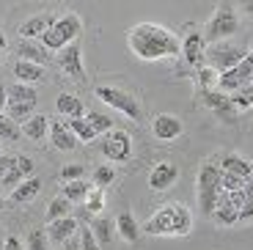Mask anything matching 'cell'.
I'll return each instance as SVG.
<instances>
[{"instance_id": "obj_23", "label": "cell", "mask_w": 253, "mask_h": 250, "mask_svg": "<svg viewBox=\"0 0 253 250\" xmlns=\"http://www.w3.org/2000/svg\"><path fill=\"white\" fill-rule=\"evenodd\" d=\"M14 77H17V83H25V85H31V83H39L44 80V69L39 66V63H31V61H14Z\"/></svg>"}, {"instance_id": "obj_44", "label": "cell", "mask_w": 253, "mask_h": 250, "mask_svg": "<svg viewBox=\"0 0 253 250\" xmlns=\"http://www.w3.org/2000/svg\"><path fill=\"white\" fill-rule=\"evenodd\" d=\"M6 105H8V88L0 83V113H6Z\"/></svg>"}, {"instance_id": "obj_4", "label": "cell", "mask_w": 253, "mask_h": 250, "mask_svg": "<svg viewBox=\"0 0 253 250\" xmlns=\"http://www.w3.org/2000/svg\"><path fill=\"white\" fill-rule=\"evenodd\" d=\"M217 195H220V165L207 160L198 168V207L204 217H212Z\"/></svg>"}, {"instance_id": "obj_32", "label": "cell", "mask_w": 253, "mask_h": 250, "mask_svg": "<svg viewBox=\"0 0 253 250\" xmlns=\"http://www.w3.org/2000/svg\"><path fill=\"white\" fill-rule=\"evenodd\" d=\"M8 102H39V91L25 83H14L8 88Z\"/></svg>"}, {"instance_id": "obj_17", "label": "cell", "mask_w": 253, "mask_h": 250, "mask_svg": "<svg viewBox=\"0 0 253 250\" xmlns=\"http://www.w3.org/2000/svg\"><path fill=\"white\" fill-rule=\"evenodd\" d=\"M47 138H50V143L55 146L58 151H72L77 146V138L72 135V129L63 124L61 119H52L50 121V135H47Z\"/></svg>"}, {"instance_id": "obj_10", "label": "cell", "mask_w": 253, "mask_h": 250, "mask_svg": "<svg viewBox=\"0 0 253 250\" xmlns=\"http://www.w3.org/2000/svg\"><path fill=\"white\" fill-rule=\"evenodd\" d=\"M204 52H207V42H204V33L193 31L190 28L187 36L182 39V58H184V66L190 69H201L204 66Z\"/></svg>"}, {"instance_id": "obj_24", "label": "cell", "mask_w": 253, "mask_h": 250, "mask_svg": "<svg viewBox=\"0 0 253 250\" xmlns=\"http://www.w3.org/2000/svg\"><path fill=\"white\" fill-rule=\"evenodd\" d=\"M55 107L61 116H69V119H85V105H83V99H77L75 94H61L55 99Z\"/></svg>"}, {"instance_id": "obj_42", "label": "cell", "mask_w": 253, "mask_h": 250, "mask_svg": "<svg viewBox=\"0 0 253 250\" xmlns=\"http://www.w3.org/2000/svg\"><path fill=\"white\" fill-rule=\"evenodd\" d=\"M3 250H25V245H22V239H19L17 234H8V237L3 239Z\"/></svg>"}, {"instance_id": "obj_29", "label": "cell", "mask_w": 253, "mask_h": 250, "mask_svg": "<svg viewBox=\"0 0 253 250\" xmlns=\"http://www.w3.org/2000/svg\"><path fill=\"white\" fill-rule=\"evenodd\" d=\"M69 212H72V201H66L61 193H58L55 198L47 204V225L55 223V220H61V217H69Z\"/></svg>"}, {"instance_id": "obj_33", "label": "cell", "mask_w": 253, "mask_h": 250, "mask_svg": "<svg viewBox=\"0 0 253 250\" xmlns=\"http://www.w3.org/2000/svg\"><path fill=\"white\" fill-rule=\"evenodd\" d=\"M116 179H119V173H116L113 165H96V168H94V176H91V184L105 190V187H110Z\"/></svg>"}, {"instance_id": "obj_30", "label": "cell", "mask_w": 253, "mask_h": 250, "mask_svg": "<svg viewBox=\"0 0 253 250\" xmlns=\"http://www.w3.org/2000/svg\"><path fill=\"white\" fill-rule=\"evenodd\" d=\"M72 129V135L77 138V143H91V140H96V132H94V126L88 124L85 119H69V124H66Z\"/></svg>"}, {"instance_id": "obj_13", "label": "cell", "mask_w": 253, "mask_h": 250, "mask_svg": "<svg viewBox=\"0 0 253 250\" xmlns=\"http://www.w3.org/2000/svg\"><path fill=\"white\" fill-rule=\"evenodd\" d=\"M201 102L209 107V110H215L223 121H234L237 119L234 116L237 107L231 105V96L223 94V91H215V88H212V91H201Z\"/></svg>"}, {"instance_id": "obj_39", "label": "cell", "mask_w": 253, "mask_h": 250, "mask_svg": "<svg viewBox=\"0 0 253 250\" xmlns=\"http://www.w3.org/2000/svg\"><path fill=\"white\" fill-rule=\"evenodd\" d=\"M198 75V88H201V91H212V88H215V83H217V75L212 69H209L207 63H204L201 69L196 72Z\"/></svg>"}, {"instance_id": "obj_51", "label": "cell", "mask_w": 253, "mask_h": 250, "mask_svg": "<svg viewBox=\"0 0 253 250\" xmlns=\"http://www.w3.org/2000/svg\"><path fill=\"white\" fill-rule=\"evenodd\" d=\"M251 88H253V83H251Z\"/></svg>"}, {"instance_id": "obj_48", "label": "cell", "mask_w": 253, "mask_h": 250, "mask_svg": "<svg viewBox=\"0 0 253 250\" xmlns=\"http://www.w3.org/2000/svg\"><path fill=\"white\" fill-rule=\"evenodd\" d=\"M245 11H248V14H253V3H245Z\"/></svg>"}, {"instance_id": "obj_22", "label": "cell", "mask_w": 253, "mask_h": 250, "mask_svg": "<svg viewBox=\"0 0 253 250\" xmlns=\"http://www.w3.org/2000/svg\"><path fill=\"white\" fill-rule=\"evenodd\" d=\"M220 170H226V173H237V176H242V179H251L253 176V163L245 160L242 154H226L220 160Z\"/></svg>"}, {"instance_id": "obj_45", "label": "cell", "mask_w": 253, "mask_h": 250, "mask_svg": "<svg viewBox=\"0 0 253 250\" xmlns=\"http://www.w3.org/2000/svg\"><path fill=\"white\" fill-rule=\"evenodd\" d=\"M61 250H80V237H72L69 242H63Z\"/></svg>"}, {"instance_id": "obj_1", "label": "cell", "mask_w": 253, "mask_h": 250, "mask_svg": "<svg viewBox=\"0 0 253 250\" xmlns=\"http://www.w3.org/2000/svg\"><path fill=\"white\" fill-rule=\"evenodd\" d=\"M126 44L140 61H163L182 55V39L157 22H140L126 31Z\"/></svg>"}, {"instance_id": "obj_21", "label": "cell", "mask_w": 253, "mask_h": 250, "mask_svg": "<svg viewBox=\"0 0 253 250\" xmlns=\"http://www.w3.org/2000/svg\"><path fill=\"white\" fill-rule=\"evenodd\" d=\"M116 231H119V237L129 245H135L140 239V225H138V220H135L132 212H121L119 217H116Z\"/></svg>"}, {"instance_id": "obj_52", "label": "cell", "mask_w": 253, "mask_h": 250, "mask_svg": "<svg viewBox=\"0 0 253 250\" xmlns=\"http://www.w3.org/2000/svg\"><path fill=\"white\" fill-rule=\"evenodd\" d=\"M0 149H3V146H0Z\"/></svg>"}, {"instance_id": "obj_19", "label": "cell", "mask_w": 253, "mask_h": 250, "mask_svg": "<svg viewBox=\"0 0 253 250\" xmlns=\"http://www.w3.org/2000/svg\"><path fill=\"white\" fill-rule=\"evenodd\" d=\"M17 58L19 61H31V63H39V66H44L50 61V50H47L44 44L39 42H19L17 44Z\"/></svg>"}, {"instance_id": "obj_28", "label": "cell", "mask_w": 253, "mask_h": 250, "mask_svg": "<svg viewBox=\"0 0 253 250\" xmlns=\"http://www.w3.org/2000/svg\"><path fill=\"white\" fill-rule=\"evenodd\" d=\"M33 110H36V102H8L6 105V116L14 121V124H19V121H31Z\"/></svg>"}, {"instance_id": "obj_35", "label": "cell", "mask_w": 253, "mask_h": 250, "mask_svg": "<svg viewBox=\"0 0 253 250\" xmlns=\"http://www.w3.org/2000/svg\"><path fill=\"white\" fill-rule=\"evenodd\" d=\"M19 138H22V129L8 119L6 113H0V143H3V140L14 143V140H19Z\"/></svg>"}, {"instance_id": "obj_15", "label": "cell", "mask_w": 253, "mask_h": 250, "mask_svg": "<svg viewBox=\"0 0 253 250\" xmlns=\"http://www.w3.org/2000/svg\"><path fill=\"white\" fill-rule=\"evenodd\" d=\"M33 160L28 154H14V160H11V168H8V173H6V179H3V187H17V184H22L25 179H31V173H33Z\"/></svg>"}, {"instance_id": "obj_46", "label": "cell", "mask_w": 253, "mask_h": 250, "mask_svg": "<svg viewBox=\"0 0 253 250\" xmlns=\"http://www.w3.org/2000/svg\"><path fill=\"white\" fill-rule=\"evenodd\" d=\"M3 52H6V33L0 31V58H3Z\"/></svg>"}, {"instance_id": "obj_9", "label": "cell", "mask_w": 253, "mask_h": 250, "mask_svg": "<svg viewBox=\"0 0 253 250\" xmlns=\"http://www.w3.org/2000/svg\"><path fill=\"white\" fill-rule=\"evenodd\" d=\"M251 83H253V50L237 63L234 69L217 75V88H223V91H240V88L251 85Z\"/></svg>"}, {"instance_id": "obj_12", "label": "cell", "mask_w": 253, "mask_h": 250, "mask_svg": "<svg viewBox=\"0 0 253 250\" xmlns=\"http://www.w3.org/2000/svg\"><path fill=\"white\" fill-rule=\"evenodd\" d=\"M179 179V165L176 163H157L152 170H149V187L157 190V193H165L171 190Z\"/></svg>"}, {"instance_id": "obj_49", "label": "cell", "mask_w": 253, "mask_h": 250, "mask_svg": "<svg viewBox=\"0 0 253 250\" xmlns=\"http://www.w3.org/2000/svg\"><path fill=\"white\" fill-rule=\"evenodd\" d=\"M0 250H3V242H0Z\"/></svg>"}, {"instance_id": "obj_11", "label": "cell", "mask_w": 253, "mask_h": 250, "mask_svg": "<svg viewBox=\"0 0 253 250\" xmlns=\"http://www.w3.org/2000/svg\"><path fill=\"white\" fill-rule=\"evenodd\" d=\"M58 66H61L72 80H80L85 83V69H83V50H80V42L69 44L66 50L58 52Z\"/></svg>"}, {"instance_id": "obj_25", "label": "cell", "mask_w": 253, "mask_h": 250, "mask_svg": "<svg viewBox=\"0 0 253 250\" xmlns=\"http://www.w3.org/2000/svg\"><path fill=\"white\" fill-rule=\"evenodd\" d=\"M39 193H42V179L31 176V179H25L22 184H17V187L11 190V198L8 201H14V204H25V201H33Z\"/></svg>"}, {"instance_id": "obj_47", "label": "cell", "mask_w": 253, "mask_h": 250, "mask_svg": "<svg viewBox=\"0 0 253 250\" xmlns=\"http://www.w3.org/2000/svg\"><path fill=\"white\" fill-rule=\"evenodd\" d=\"M6 207H8V201L3 198V195H0V209H6Z\"/></svg>"}, {"instance_id": "obj_5", "label": "cell", "mask_w": 253, "mask_h": 250, "mask_svg": "<svg viewBox=\"0 0 253 250\" xmlns=\"http://www.w3.org/2000/svg\"><path fill=\"white\" fill-rule=\"evenodd\" d=\"M237 25H240V19H237L234 6H231V3H220V6L212 11L207 28H204V42L207 44L226 42L231 33H237Z\"/></svg>"}, {"instance_id": "obj_27", "label": "cell", "mask_w": 253, "mask_h": 250, "mask_svg": "<svg viewBox=\"0 0 253 250\" xmlns=\"http://www.w3.org/2000/svg\"><path fill=\"white\" fill-rule=\"evenodd\" d=\"M91 184L85 179H75V181H63L61 184V195L66 201H72V204H77V201H85V195H88Z\"/></svg>"}, {"instance_id": "obj_50", "label": "cell", "mask_w": 253, "mask_h": 250, "mask_svg": "<svg viewBox=\"0 0 253 250\" xmlns=\"http://www.w3.org/2000/svg\"><path fill=\"white\" fill-rule=\"evenodd\" d=\"M251 116H253V107H251Z\"/></svg>"}, {"instance_id": "obj_14", "label": "cell", "mask_w": 253, "mask_h": 250, "mask_svg": "<svg viewBox=\"0 0 253 250\" xmlns=\"http://www.w3.org/2000/svg\"><path fill=\"white\" fill-rule=\"evenodd\" d=\"M184 132V126H182V121L176 119V116H168V113H160V116H154V121H152V135L157 140H176L179 135Z\"/></svg>"}, {"instance_id": "obj_6", "label": "cell", "mask_w": 253, "mask_h": 250, "mask_svg": "<svg viewBox=\"0 0 253 250\" xmlns=\"http://www.w3.org/2000/svg\"><path fill=\"white\" fill-rule=\"evenodd\" d=\"M248 52H251L248 47H237V44H231V42H217V44H209L207 47V52H204V63H207L215 75H223V72L234 69Z\"/></svg>"}, {"instance_id": "obj_7", "label": "cell", "mask_w": 253, "mask_h": 250, "mask_svg": "<svg viewBox=\"0 0 253 250\" xmlns=\"http://www.w3.org/2000/svg\"><path fill=\"white\" fill-rule=\"evenodd\" d=\"M94 96H96L99 102H105V105L121 110L126 119H132V121H140V116H143V113H140L138 99H135L129 91L119 88V85H96V88H94Z\"/></svg>"}, {"instance_id": "obj_41", "label": "cell", "mask_w": 253, "mask_h": 250, "mask_svg": "<svg viewBox=\"0 0 253 250\" xmlns=\"http://www.w3.org/2000/svg\"><path fill=\"white\" fill-rule=\"evenodd\" d=\"M61 179L63 181L83 179V165H66V168H61Z\"/></svg>"}, {"instance_id": "obj_8", "label": "cell", "mask_w": 253, "mask_h": 250, "mask_svg": "<svg viewBox=\"0 0 253 250\" xmlns=\"http://www.w3.org/2000/svg\"><path fill=\"white\" fill-rule=\"evenodd\" d=\"M102 154L108 157L110 163H126L132 157V138H129V132L116 129V126L110 132H105V138H102Z\"/></svg>"}, {"instance_id": "obj_18", "label": "cell", "mask_w": 253, "mask_h": 250, "mask_svg": "<svg viewBox=\"0 0 253 250\" xmlns=\"http://www.w3.org/2000/svg\"><path fill=\"white\" fill-rule=\"evenodd\" d=\"M55 22V17L52 14H33V17H28L22 25H19V33L31 42V39H39L44 36L47 31H50V25Z\"/></svg>"}, {"instance_id": "obj_2", "label": "cell", "mask_w": 253, "mask_h": 250, "mask_svg": "<svg viewBox=\"0 0 253 250\" xmlns=\"http://www.w3.org/2000/svg\"><path fill=\"white\" fill-rule=\"evenodd\" d=\"M149 237H187L193 231V214L182 204H165L143 223Z\"/></svg>"}, {"instance_id": "obj_43", "label": "cell", "mask_w": 253, "mask_h": 250, "mask_svg": "<svg viewBox=\"0 0 253 250\" xmlns=\"http://www.w3.org/2000/svg\"><path fill=\"white\" fill-rule=\"evenodd\" d=\"M11 160H14L11 154H0V184H3V179H6L8 168H11Z\"/></svg>"}, {"instance_id": "obj_31", "label": "cell", "mask_w": 253, "mask_h": 250, "mask_svg": "<svg viewBox=\"0 0 253 250\" xmlns=\"http://www.w3.org/2000/svg\"><path fill=\"white\" fill-rule=\"evenodd\" d=\"M105 204H108V198H105V190H102V187H94V184H91L88 195H85V201H83L85 212H88V214H99L102 209H105Z\"/></svg>"}, {"instance_id": "obj_37", "label": "cell", "mask_w": 253, "mask_h": 250, "mask_svg": "<svg viewBox=\"0 0 253 250\" xmlns=\"http://www.w3.org/2000/svg\"><path fill=\"white\" fill-rule=\"evenodd\" d=\"M245 181L248 179H242V176H237V173H226V170H220V190L223 193H237V190L245 187Z\"/></svg>"}, {"instance_id": "obj_26", "label": "cell", "mask_w": 253, "mask_h": 250, "mask_svg": "<svg viewBox=\"0 0 253 250\" xmlns=\"http://www.w3.org/2000/svg\"><path fill=\"white\" fill-rule=\"evenodd\" d=\"M88 228L94 231V237L99 245H110L116 237V220H108V217H94Z\"/></svg>"}, {"instance_id": "obj_3", "label": "cell", "mask_w": 253, "mask_h": 250, "mask_svg": "<svg viewBox=\"0 0 253 250\" xmlns=\"http://www.w3.org/2000/svg\"><path fill=\"white\" fill-rule=\"evenodd\" d=\"M83 31V19L77 17L75 11H66L61 14V17H55V22L50 25V31L42 36V44H44L47 50H66L69 44L77 42V36H80Z\"/></svg>"}, {"instance_id": "obj_34", "label": "cell", "mask_w": 253, "mask_h": 250, "mask_svg": "<svg viewBox=\"0 0 253 250\" xmlns=\"http://www.w3.org/2000/svg\"><path fill=\"white\" fill-rule=\"evenodd\" d=\"M85 121L94 126L96 135H105V132L113 129V119H110L108 113H94V110H88V113H85Z\"/></svg>"}, {"instance_id": "obj_38", "label": "cell", "mask_w": 253, "mask_h": 250, "mask_svg": "<svg viewBox=\"0 0 253 250\" xmlns=\"http://www.w3.org/2000/svg\"><path fill=\"white\" fill-rule=\"evenodd\" d=\"M77 237H80V250H102V245L96 242L94 231H91L88 225H80V231H77Z\"/></svg>"}, {"instance_id": "obj_40", "label": "cell", "mask_w": 253, "mask_h": 250, "mask_svg": "<svg viewBox=\"0 0 253 250\" xmlns=\"http://www.w3.org/2000/svg\"><path fill=\"white\" fill-rule=\"evenodd\" d=\"M25 250H47V237L42 231H31V234H28Z\"/></svg>"}, {"instance_id": "obj_16", "label": "cell", "mask_w": 253, "mask_h": 250, "mask_svg": "<svg viewBox=\"0 0 253 250\" xmlns=\"http://www.w3.org/2000/svg\"><path fill=\"white\" fill-rule=\"evenodd\" d=\"M77 231H80V220L69 214V217H61L47 225V239L52 245H63V242H69L72 237H77Z\"/></svg>"}, {"instance_id": "obj_36", "label": "cell", "mask_w": 253, "mask_h": 250, "mask_svg": "<svg viewBox=\"0 0 253 250\" xmlns=\"http://www.w3.org/2000/svg\"><path fill=\"white\" fill-rule=\"evenodd\" d=\"M228 96H231V105H234L237 110H251L253 107V88L251 85L240 88L237 94H228Z\"/></svg>"}, {"instance_id": "obj_20", "label": "cell", "mask_w": 253, "mask_h": 250, "mask_svg": "<svg viewBox=\"0 0 253 250\" xmlns=\"http://www.w3.org/2000/svg\"><path fill=\"white\" fill-rule=\"evenodd\" d=\"M22 135H25L28 140H33V143H42V140H47V135H50V119H47L44 113H36L31 121H25V126H22Z\"/></svg>"}]
</instances>
